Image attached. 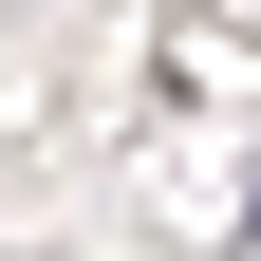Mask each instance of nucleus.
<instances>
[{
  "instance_id": "f257e3e1",
  "label": "nucleus",
  "mask_w": 261,
  "mask_h": 261,
  "mask_svg": "<svg viewBox=\"0 0 261 261\" xmlns=\"http://www.w3.org/2000/svg\"><path fill=\"white\" fill-rule=\"evenodd\" d=\"M243 243H261V187H243Z\"/></svg>"
}]
</instances>
